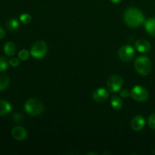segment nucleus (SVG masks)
<instances>
[{
	"label": "nucleus",
	"mask_w": 155,
	"mask_h": 155,
	"mask_svg": "<svg viewBox=\"0 0 155 155\" xmlns=\"http://www.w3.org/2000/svg\"><path fill=\"white\" fill-rule=\"evenodd\" d=\"M8 65L9 61H8L6 58H5L3 56H2L1 58H0V71L3 72V71H5L8 68Z\"/></svg>",
	"instance_id": "20"
},
{
	"label": "nucleus",
	"mask_w": 155,
	"mask_h": 155,
	"mask_svg": "<svg viewBox=\"0 0 155 155\" xmlns=\"http://www.w3.org/2000/svg\"><path fill=\"white\" fill-rule=\"evenodd\" d=\"M4 51L6 55L12 56L15 54L16 51V45L14 42H8L7 43L5 44Z\"/></svg>",
	"instance_id": "14"
},
{
	"label": "nucleus",
	"mask_w": 155,
	"mask_h": 155,
	"mask_svg": "<svg viewBox=\"0 0 155 155\" xmlns=\"http://www.w3.org/2000/svg\"><path fill=\"white\" fill-rule=\"evenodd\" d=\"M11 110H12V105L10 104V103L2 99L0 101V115L4 116V115L8 114V113H10Z\"/></svg>",
	"instance_id": "13"
},
{
	"label": "nucleus",
	"mask_w": 155,
	"mask_h": 155,
	"mask_svg": "<svg viewBox=\"0 0 155 155\" xmlns=\"http://www.w3.org/2000/svg\"><path fill=\"white\" fill-rule=\"evenodd\" d=\"M20 61L18 58H11L9 60V65H11L13 68H16V67L19 66Z\"/></svg>",
	"instance_id": "22"
},
{
	"label": "nucleus",
	"mask_w": 155,
	"mask_h": 155,
	"mask_svg": "<svg viewBox=\"0 0 155 155\" xmlns=\"http://www.w3.org/2000/svg\"><path fill=\"white\" fill-rule=\"evenodd\" d=\"M135 69L142 76H148L151 71V60L146 56H140L135 61Z\"/></svg>",
	"instance_id": "3"
},
{
	"label": "nucleus",
	"mask_w": 155,
	"mask_h": 155,
	"mask_svg": "<svg viewBox=\"0 0 155 155\" xmlns=\"http://www.w3.org/2000/svg\"><path fill=\"white\" fill-rule=\"evenodd\" d=\"M135 55V50L131 45H126L121 47L118 51L120 59L124 62L130 61Z\"/></svg>",
	"instance_id": "7"
},
{
	"label": "nucleus",
	"mask_w": 155,
	"mask_h": 155,
	"mask_svg": "<svg viewBox=\"0 0 155 155\" xmlns=\"http://www.w3.org/2000/svg\"><path fill=\"white\" fill-rule=\"evenodd\" d=\"M120 95L122 98H128L130 95V92L127 89H122L120 92Z\"/></svg>",
	"instance_id": "23"
},
{
	"label": "nucleus",
	"mask_w": 155,
	"mask_h": 155,
	"mask_svg": "<svg viewBox=\"0 0 155 155\" xmlns=\"http://www.w3.org/2000/svg\"><path fill=\"white\" fill-rule=\"evenodd\" d=\"M9 84V78L6 75L2 74L0 76V90L3 91L8 87Z\"/></svg>",
	"instance_id": "16"
},
{
	"label": "nucleus",
	"mask_w": 155,
	"mask_h": 155,
	"mask_svg": "<svg viewBox=\"0 0 155 155\" xmlns=\"http://www.w3.org/2000/svg\"><path fill=\"white\" fill-rule=\"evenodd\" d=\"M12 136L18 141H22L27 139V130L22 127H15L12 130Z\"/></svg>",
	"instance_id": "9"
},
{
	"label": "nucleus",
	"mask_w": 155,
	"mask_h": 155,
	"mask_svg": "<svg viewBox=\"0 0 155 155\" xmlns=\"http://www.w3.org/2000/svg\"><path fill=\"white\" fill-rule=\"evenodd\" d=\"M30 54H31L27 49H22L18 53V58L21 61H27L30 58Z\"/></svg>",
	"instance_id": "18"
},
{
	"label": "nucleus",
	"mask_w": 155,
	"mask_h": 155,
	"mask_svg": "<svg viewBox=\"0 0 155 155\" xmlns=\"http://www.w3.org/2000/svg\"><path fill=\"white\" fill-rule=\"evenodd\" d=\"M110 104H111L112 107L115 110H120L122 108L124 103H123L122 99L120 98L117 95H114L110 100Z\"/></svg>",
	"instance_id": "15"
},
{
	"label": "nucleus",
	"mask_w": 155,
	"mask_h": 155,
	"mask_svg": "<svg viewBox=\"0 0 155 155\" xmlns=\"http://www.w3.org/2000/svg\"><path fill=\"white\" fill-rule=\"evenodd\" d=\"M5 36V30L2 27H0V39H2Z\"/></svg>",
	"instance_id": "24"
},
{
	"label": "nucleus",
	"mask_w": 155,
	"mask_h": 155,
	"mask_svg": "<svg viewBox=\"0 0 155 155\" xmlns=\"http://www.w3.org/2000/svg\"><path fill=\"white\" fill-rule=\"evenodd\" d=\"M95 154V153H89V154Z\"/></svg>",
	"instance_id": "27"
},
{
	"label": "nucleus",
	"mask_w": 155,
	"mask_h": 155,
	"mask_svg": "<svg viewBox=\"0 0 155 155\" xmlns=\"http://www.w3.org/2000/svg\"><path fill=\"white\" fill-rule=\"evenodd\" d=\"M135 47L137 49L138 51L141 53H146L149 51L151 48V45L148 41L146 39H139L136 42Z\"/></svg>",
	"instance_id": "11"
},
{
	"label": "nucleus",
	"mask_w": 155,
	"mask_h": 155,
	"mask_svg": "<svg viewBox=\"0 0 155 155\" xmlns=\"http://www.w3.org/2000/svg\"><path fill=\"white\" fill-rule=\"evenodd\" d=\"M124 85V80L119 75H113L107 80V87L111 92L120 91Z\"/></svg>",
	"instance_id": "6"
},
{
	"label": "nucleus",
	"mask_w": 155,
	"mask_h": 155,
	"mask_svg": "<svg viewBox=\"0 0 155 155\" xmlns=\"http://www.w3.org/2000/svg\"><path fill=\"white\" fill-rule=\"evenodd\" d=\"M14 118H15V120L16 121H19L21 118V115L18 114H15L14 115Z\"/></svg>",
	"instance_id": "25"
},
{
	"label": "nucleus",
	"mask_w": 155,
	"mask_h": 155,
	"mask_svg": "<svg viewBox=\"0 0 155 155\" xmlns=\"http://www.w3.org/2000/svg\"><path fill=\"white\" fill-rule=\"evenodd\" d=\"M47 45L44 41H38L35 42L30 49V54L36 59H41L45 56L47 53Z\"/></svg>",
	"instance_id": "4"
},
{
	"label": "nucleus",
	"mask_w": 155,
	"mask_h": 155,
	"mask_svg": "<svg viewBox=\"0 0 155 155\" xmlns=\"http://www.w3.org/2000/svg\"><path fill=\"white\" fill-rule=\"evenodd\" d=\"M108 92L103 88L95 89L92 93V98L96 102H104L108 98Z\"/></svg>",
	"instance_id": "8"
},
{
	"label": "nucleus",
	"mask_w": 155,
	"mask_h": 155,
	"mask_svg": "<svg viewBox=\"0 0 155 155\" xmlns=\"http://www.w3.org/2000/svg\"><path fill=\"white\" fill-rule=\"evenodd\" d=\"M19 26H20L19 22H18V20L16 19H11L7 24L8 28L10 30H17V29L19 27Z\"/></svg>",
	"instance_id": "17"
},
{
	"label": "nucleus",
	"mask_w": 155,
	"mask_h": 155,
	"mask_svg": "<svg viewBox=\"0 0 155 155\" xmlns=\"http://www.w3.org/2000/svg\"><path fill=\"white\" fill-rule=\"evenodd\" d=\"M110 1H111L113 3H115V4H117V3H119L121 1V0H110Z\"/></svg>",
	"instance_id": "26"
},
{
	"label": "nucleus",
	"mask_w": 155,
	"mask_h": 155,
	"mask_svg": "<svg viewBox=\"0 0 155 155\" xmlns=\"http://www.w3.org/2000/svg\"><path fill=\"white\" fill-rule=\"evenodd\" d=\"M145 125V120L144 117L141 115H137L134 117L131 121V127L134 131H141Z\"/></svg>",
	"instance_id": "10"
},
{
	"label": "nucleus",
	"mask_w": 155,
	"mask_h": 155,
	"mask_svg": "<svg viewBox=\"0 0 155 155\" xmlns=\"http://www.w3.org/2000/svg\"><path fill=\"white\" fill-rule=\"evenodd\" d=\"M24 110L31 116H38L43 112L44 105L42 101L36 98L27 100L24 104Z\"/></svg>",
	"instance_id": "2"
},
{
	"label": "nucleus",
	"mask_w": 155,
	"mask_h": 155,
	"mask_svg": "<svg viewBox=\"0 0 155 155\" xmlns=\"http://www.w3.org/2000/svg\"><path fill=\"white\" fill-rule=\"evenodd\" d=\"M124 22L130 27H137L145 22L144 15L136 8H130L124 14Z\"/></svg>",
	"instance_id": "1"
},
{
	"label": "nucleus",
	"mask_w": 155,
	"mask_h": 155,
	"mask_svg": "<svg viewBox=\"0 0 155 155\" xmlns=\"http://www.w3.org/2000/svg\"><path fill=\"white\" fill-rule=\"evenodd\" d=\"M20 21L24 24H29L32 21V17L27 13H24L20 16Z\"/></svg>",
	"instance_id": "19"
},
{
	"label": "nucleus",
	"mask_w": 155,
	"mask_h": 155,
	"mask_svg": "<svg viewBox=\"0 0 155 155\" xmlns=\"http://www.w3.org/2000/svg\"><path fill=\"white\" fill-rule=\"evenodd\" d=\"M130 95L133 99L140 102L146 101L149 98L148 90L141 86H134L130 92Z\"/></svg>",
	"instance_id": "5"
},
{
	"label": "nucleus",
	"mask_w": 155,
	"mask_h": 155,
	"mask_svg": "<svg viewBox=\"0 0 155 155\" xmlns=\"http://www.w3.org/2000/svg\"><path fill=\"white\" fill-rule=\"evenodd\" d=\"M145 28L151 36H155V18H150L145 21Z\"/></svg>",
	"instance_id": "12"
},
{
	"label": "nucleus",
	"mask_w": 155,
	"mask_h": 155,
	"mask_svg": "<svg viewBox=\"0 0 155 155\" xmlns=\"http://www.w3.org/2000/svg\"><path fill=\"white\" fill-rule=\"evenodd\" d=\"M148 123L150 128L155 130V114L150 115L148 120Z\"/></svg>",
	"instance_id": "21"
}]
</instances>
